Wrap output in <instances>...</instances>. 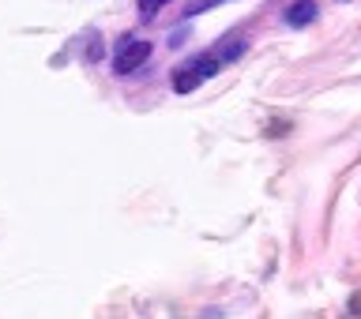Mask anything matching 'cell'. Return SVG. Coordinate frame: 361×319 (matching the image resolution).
<instances>
[{
  "instance_id": "cell-1",
  "label": "cell",
  "mask_w": 361,
  "mask_h": 319,
  "mask_svg": "<svg viewBox=\"0 0 361 319\" xmlns=\"http://www.w3.org/2000/svg\"><path fill=\"white\" fill-rule=\"evenodd\" d=\"M219 72H222L219 53H200V56H192V61H185L173 72V90L177 94H192V90L203 87L211 75H219Z\"/></svg>"
},
{
  "instance_id": "cell-2",
  "label": "cell",
  "mask_w": 361,
  "mask_h": 319,
  "mask_svg": "<svg viewBox=\"0 0 361 319\" xmlns=\"http://www.w3.org/2000/svg\"><path fill=\"white\" fill-rule=\"evenodd\" d=\"M151 49H154V45H151V42H143V38H121L117 56H113V72H117V75L140 72V68L151 61Z\"/></svg>"
},
{
  "instance_id": "cell-3",
  "label": "cell",
  "mask_w": 361,
  "mask_h": 319,
  "mask_svg": "<svg viewBox=\"0 0 361 319\" xmlns=\"http://www.w3.org/2000/svg\"><path fill=\"white\" fill-rule=\"evenodd\" d=\"M316 19V4L312 0H298V4L286 8V27H305V23Z\"/></svg>"
},
{
  "instance_id": "cell-4",
  "label": "cell",
  "mask_w": 361,
  "mask_h": 319,
  "mask_svg": "<svg viewBox=\"0 0 361 319\" xmlns=\"http://www.w3.org/2000/svg\"><path fill=\"white\" fill-rule=\"evenodd\" d=\"M166 4H169V0H140V19H154Z\"/></svg>"
}]
</instances>
